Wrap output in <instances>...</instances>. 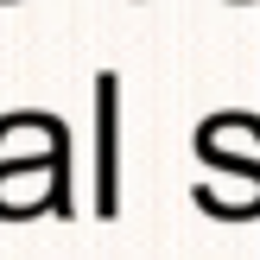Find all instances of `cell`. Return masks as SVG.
I'll list each match as a JSON object with an SVG mask.
<instances>
[{
    "label": "cell",
    "mask_w": 260,
    "mask_h": 260,
    "mask_svg": "<svg viewBox=\"0 0 260 260\" xmlns=\"http://www.w3.org/2000/svg\"><path fill=\"white\" fill-rule=\"evenodd\" d=\"M114 70L95 76V216H114Z\"/></svg>",
    "instance_id": "obj_1"
}]
</instances>
